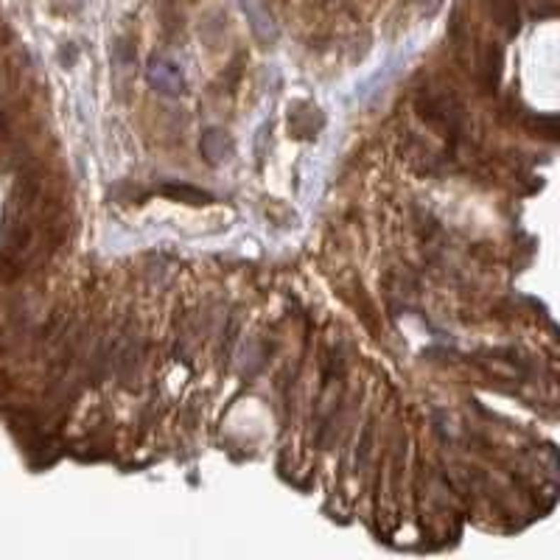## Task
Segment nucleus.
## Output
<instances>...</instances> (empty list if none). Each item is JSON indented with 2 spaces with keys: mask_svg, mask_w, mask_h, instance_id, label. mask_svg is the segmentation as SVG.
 Here are the masks:
<instances>
[{
  "mask_svg": "<svg viewBox=\"0 0 560 560\" xmlns=\"http://www.w3.org/2000/svg\"><path fill=\"white\" fill-rule=\"evenodd\" d=\"M146 79L160 96H182V90H185V73L168 56H152L149 59Z\"/></svg>",
  "mask_w": 560,
  "mask_h": 560,
  "instance_id": "f257e3e1",
  "label": "nucleus"
},
{
  "mask_svg": "<svg viewBox=\"0 0 560 560\" xmlns=\"http://www.w3.org/2000/svg\"><path fill=\"white\" fill-rule=\"evenodd\" d=\"M233 149H235L233 146V138L224 129H216V126L205 129L202 138H199V152H202V157L211 166H219L224 160H230L233 157Z\"/></svg>",
  "mask_w": 560,
  "mask_h": 560,
  "instance_id": "f03ea898",
  "label": "nucleus"
},
{
  "mask_svg": "<svg viewBox=\"0 0 560 560\" xmlns=\"http://www.w3.org/2000/svg\"><path fill=\"white\" fill-rule=\"evenodd\" d=\"M241 9H244V14H247V20H250L252 34H255L264 45H269V43L278 40V26H275L272 14L264 9L261 0H241Z\"/></svg>",
  "mask_w": 560,
  "mask_h": 560,
  "instance_id": "7ed1b4c3",
  "label": "nucleus"
},
{
  "mask_svg": "<svg viewBox=\"0 0 560 560\" xmlns=\"http://www.w3.org/2000/svg\"><path fill=\"white\" fill-rule=\"evenodd\" d=\"M160 194H166L171 199H179V202H188V205H211L213 196L202 188H194V185H185V182H166L160 188Z\"/></svg>",
  "mask_w": 560,
  "mask_h": 560,
  "instance_id": "20e7f679",
  "label": "nucleus"
}]
</instances>
